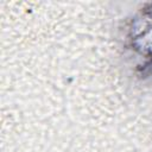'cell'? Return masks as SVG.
Returning a JSON list of instances; mask_svg holds the SVG:
<instances>
[{
  "mask_svg": "<svg viewBox=\"0 0 152 152\" xmlns=\"http://www.w3.org/2000/svg\"><path fill=\"white\" fill-rule=\"evenodd\" d=\"M127 40L129 49L139 56L138 72L145 78H152V4L141 8L133 18Z\"/></svg>",
  "mask_w": 152,
  "mask_h": 152,
  "instance_id": "obj_1",
  "label": "cell"
}]
</instances>
